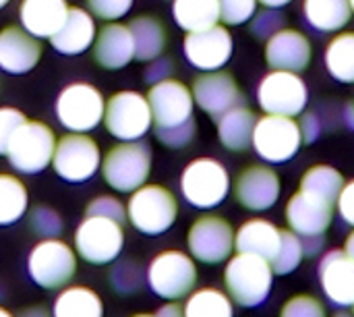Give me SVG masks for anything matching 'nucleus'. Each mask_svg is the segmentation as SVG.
<instances>
[{
    "label": "nucleus",
    "mask_w": 354,
    "mask_h": 317,
    "mask_svg": "<svg viewBox=\"0 0 354 317\" xmlns=\"http://www.w3.org/2000/svg\"><path fill=\"white\" fill-rule=\"evenodd\" d=\"M224 284L228 297L241 307L261 305L274 284V270L266 257L241 253L230 257L224 270Z\"/></svg>",
    "instance_id": "1"
},
{
    "label": "nucleus",
    "mask_w": 354,
    "mask_h": 317,
    "mask_svg": "<svg viewBox=\"0 0 354 317\" xmlns=\"http://www.w3.org/2000/svg\"><path fill=\"white\" fill-rule=\"evenodd\" d=\"M178 216V201L170 189L162 185H143L131 193L127 203V220L143 235L158 237L172 228Z\"/></svg>",
    "instance_id": "2"
},
{
    "label": "nucleus",
    "mask_w": 354,
    "mask_h": 317,
    "mask_svg": "<svg viewBox=\"0 0 354 317\" xmlns=\"http://www.w3.org/2000/svg\"><path fill=\"white\" fill-rule=\"evenodd\" d=\"M151 172V150L141 141H122L102 158V176L118 193H133L143 187Z\"/></svg>",
    "instance_id": "3"
},
{
    "label": "nucleus",
    "mask_w": 354,
    "mask_h": 317,
    "mask_svg": "<svg viewBox=\"0 0 354 317\" xmlns=\"http://www.w3.org/2000/svg\"><path fill=\"white\" fill-rule=\"evenodd\" d=\"M145 278L153 295L166 301H178L193 293L197 284V266L193 255L168 249L149 262Z\"/></svg>",
    "instance_id": "4"
},
{
    "label": "nucleus",
    "mask_w": 354,
    "mask_h": 317,
    "mask_svg": "<svg viewBox=\"0 0 354 317\" xmlns=\"http://www.w3.org/2000/svg\"><path fill=\"white\" fill-rule=\"evenodd\" d=\"M77 272V251L60 239H41L27 257L29 278L44 291L68 287Z\"/></svg>",
    "instance_id": "5"
},
{
    "label": "nucleus",
    "mask_w": 354,
    "mask_h": 317,
    "mask_svg": "<svg viewBox=\"0 0 354 317\" xmlns=\"http://www.w3.org/2000/svg\"><path fill=\"white\" fill-rule=\"evenodd\" d=\"M230 191V176L222 162L214 158H197L189 162L180 176V193L189 206L212 210L220 206Z\"/></svg>",
    "instance_id": "6"
},
{
    "label": "nucleus",
    "mask_w": 354,
    "mask_h": 317,
    "mask_svg": "<svg viewBox=\"0 0 354 317\" xmlns=\"http://www.w3.org/2000/svg\"><path fill=\"white\" fill-rule=\"evenodd\" d=\"M56 143V135L46 123L27 120L15 133L6 150L8 164L12 166L15 172L37 174L52 164Z\"/></svg>",
    "instance_id": "7"
},
{
    "label": "nucleus",
    "mask_w": 354,
    "mask_h": 317,
    "mask_svg": "<svg viewBox=\"0 0 354 317\" xmlns=\"http://www.w3.org/2000/svg\"><path fill=\"white\" fill-rule=\"evenodd\" d=\"M73 245L77 255L93 266H106L118 260L124 247V228L120 222L102 218V216H85L75 230Z\"/></svg>",
    "instance_id": "8"
},
{
    "label": "nucleus",
    "mask_w": 354,
    "mask_h": 317,
    "mask_svg": "<svg viewBox=\"0 0 354 317\" xmlns=\"http://www.w3.org/2000/svg\"><path fill=\"white\" fill-rule=\"evenodd\" d=\"M54 112L58 123L71 133H89L104 123L106 102L97 87L89 83H71L58 93Z\"/></svg>",
    "instance_id": "9"
},
{
    "label": "nucleus",
    "mask_w": 354,
    "mask_h": 317,
    "mask_svg": "<svg viewBox=\"0 0 354 317\" xmlns=\"http://www.w3.org/2000/svg\"><path fill=\"white\" fill-rule=\"evenodd\" d=\"M106 131L120 141H139L153 125L151 106L139 91H118L106 102Z\"/></svg>",
    "instance_id": "10"
},
{
    "label": "nucleus",
    "mask_w": 354,
    "mask_h": 317,
    "mask_svg": "<svg viewBox=\"0 0 354 317\" xmlns=\"http://www.w3.org/2000/svg\"><path fill=\"white\" fill-rule=\"evenodd\" d=\"M257 156L272 164L288 162L303 145L301 125L292 116L266 114L255 123L253 143Z\"/></svg>",
    "instance_id": "11"
},
{
    "label": "nucleus",
    "mask_w": 354,
    "mask_h": 317,
    "mask_svg": "<svg viewBox=\"0 0 354 317\" xmlns=\"http://www.w3.org/2000/svg\"><path fill=\"white\" fill-rule=\"evenodd\" d=\"M52 168L66 183H85L102 168L100 145L85 133H68L56 143Z\"/></svg>",
    "instance_id": "12"
},
{
    "label": "nucleus",
    "mask_w": 354,
    "mask_h": 317,
    "mask_svg": "<svg viewBox=\"0 0 354 317\" xmlns=\"http://www.w3.org/2000/svg\"><path fill=\"white\" fill-rule=\"evenodd\" d=\"M307 100V83L292 71H272L261 79L257 89V102L266 114L295 118L305 110Z\"/></svg>",
    "instance_id": "13"
},
{
    "label": "nucleus",
    "mask_w": 354,
    "mask_h": 317,
    "mask_svg": "<svg viewBox=\"0 0 354 317\" xmlns=\"http://www.w3.org/2000/svg\"><path fill=\"white\" fill-rule=\"evenodd\" d=\"M234 230L228 220L222 216H201L193 222L187 235L189 253L193 260L216 266L232 255L234 249Z\"/></svg>",
    "instance_id": "14"
},
{
    "label": "nucleus",
    "mask_w": 354,
    "mask_h": 317,
    "mask_svg": "<svg viewBox=\"0 0 354 317\" xmlns=\"http://www.w3.org/2000/svg\"><path fill=\"white\" fill-rule=\"evenodd\" d=\"M232 35L226 27L214 25L201 31H191L185 37L183 50L187 60L205 73L220 71L232 56Z\"/></svg>",
    "instance_id": "15"
},
{
    "label": "nucleus",
    "mask_w": 354,
    "mask_h": 317,
    "mask_svg": "<svg viewBox=\"0 0 354 317\" xmlns=\"http://www.w3.org/2000/svg\"><path fill=\"white\" fill-rule=\"evenodd\" d=\"M147 102L151 106L156 127H174L193 118V91L176 79L153 83L147 93Z\"/></svg>",
    "instance_id": "16"
},
{
    "label": "nucleus",
    "mask_w": 354,
    "mask_h": 317,
    "mask_svg": "<svg viewBox=\"0 0 354 317\" xmlns=\"http://www.w3.org/2000/svg\"><path fill=\"white\" fill-rule=\"evenodd\" d=\"M280 179L270 166H247L234 181L236 201L253 212H266L280 199Z\"/></svg>",
    "instance_id": "17"
},
{
    "label": "nucleus",
    "mask_w": 354,
    "mask_h": 317,
    "mask_svg": "<svg viewBox=\"0 0 354 317\" xmlns=\"http://www.w3.org/2000/svg\"><path fill=\"white\" fill-rule=\"evenodd\" d=\"M191 91L195 104L214 118H220L222 114H226L228 110L236 108L243 102L239 83L230 73H218V71L205 73L195 79Z\"/></svg>",
    "instance_id": "18"
},
{
    "label": "nucleus",
    "mask_w": 354,
    "mask_h": 317,
    "mask_svg": "<svg viewBox=\"0 0 354 317\" xmlns=\"http://www.w3.org/2000/svg\"><path fill=\"white\" fill-rule=\"evenodd\" d=\"M334 218V203H328L311 193L299 191L288 199L286 222L299 237L324 235Z\"/></svg>",
    "instance_id": "19"
},
{
    "label": "nucleus",
    "mask_w": 354,
    "mask_h": 317,
    "mask_svg": "<svg viewBox=\"0 0 354 317\" xmlns=\"http://www.w3.org/2000/svg\"><path fill=\"white\" fill-rule=\"evenodd\" d=\"M319 282L324 295L336 307L354 305V260L346 251H330L319 264Z\"/></svg>",
    "instance_id": "20"
},
{
    "label": "nucleus",
    "mask_w": 354,
    "mask_h": 317,
    "mask_svg": "<svg viewBox=\"0 0 354 317\" xmlns=\"http://www.w3.org/2000/svg\"><path fill=\"white\" fill-rule=\"evenodd\" d=\"M311 42L297 29H280L266 44V60L274 71L301 73L311 62Z\"/></svg>",
    "instance_id": "21"
},
{
    "label": "nucleus",
    "mask_w": 354,
    "mask_h": 317,
    "mask_svg": "<svg viewBox=\"0 0 354 317\" xmlns=\"http://www.w3.org/2000/svg\"><path fill=\"white\" fill-rule=\"evenodd\" d=\"M41 56L37 37L19 27H4L0 31V69L10 75L29 73Z\"/></svg>",
    "instance_id": "22"
},
{
    "label": "nucleus",
    "mask_w": 354,
    "mask_h": 317,
    "mask_svg": "<svg viewBox=\"0 0 354 317\" xmlns=\"http://www.w3.org/2000/svg\"><path fill=\"white\" fill-rule=\"evenodd\" d=\"M93 58L100 66L116 71L135 58V42L129 25L108 23L100 29L93 42Z\"/></svg>",
    "instance_id": "23"
},
{
    "label": "nucleus",
    "mask_w": 354,
    "mask_h": 317,
    "mask_svg": "<svg viewBox=\"0 0 354 317\" xmlns=\"http://www.w3.org/2000/svg\"><path fill=\"white\" fill-rule=\"evenodd\" d=\"M68 15L66 0H21L19 19L27 33L37 39H50Z\"/></svg>",
    "instance_id": "24"
},
{
    "label": "nucleus",
    "mask_w": 354,
    "mask_h": 317,
    "mask_svg": "<svg viewBox=\"0 0 354 317\" xmlns=\"http://www.w3.org/2000/svg\"><path fill=\"white\" fill-rule=\"evenodd\" d=\"M95 42V23L85 8H68V15L60 29L50 37V44L56 52L75 56L85 52Z\"/></svg>",
    "instance_id": "25"
},
{
    "label": "nucleus",
    "mask_w": 354,
    "mask_h": 317,
    "mask_svg": "<svg viewBox=\"0 0 354 317\" xmlns=\"http://www.w3.org/2000/svg\"><path fill=\"white\" fill-rule=\"evenodd\" d=\"M282 228L263 218L247 220L234 235V247L241 253H253L272 262L280 249Z\"/></svg>",
    "instance_id": "26"
},
{
    "label": "nucleus",
    "mask_w": 354,
    "mask_h": 317,
    "mask_svg": "<svg viewBox=\"0 0 354 317\" xmlns=\"http://www.w3.org/2000/svg\"><path fill=\"white\" fill-rule=\"evenodd\" d=\"M52 317H104V303L89 287H64L52 303Z\"/></svg>",
    "instance_id": "27"
},
{
    "label": "nucleus",
    "mask_w": 354,
    "mask_h": 317,
    "mask_svg": "<svg viewBox=\"0 0 354 317\" xmlns=\"http://www.w3.org/2000/svg\"><path fill=\"white\" fill-rule=\"evenodd\" d=\"M255 123H257L255 114L245 106H236L228 110L218 118L220 143L232 152H245L253 143Z\"/></svg>",
    "instance_id": "28"
},
{
    "label": "nucleus",
    "mask_w": 354,
    "mask_h": 317,
    "mask_svg": "<svg viewBox=\"0 0 354 317\" xmlns=\"http://www.w3.org/2000/svg\"><path fill=\"white\" fill-rule=\"evenodd\" d=\"M135 42V58L139 60H153L162 56L166 48V27L158 17L141 15L131 21L129 25Z\"/></svg>",
    "instance_id": "29"
},
{
    "label": "nucleus",
    "mask_w": 354,
    "mask_h": 317,
    "mask_svg": "<svg viewBox=\"0 0 354 317\" xmlns=\"http://www.w3.org/2000/svg\"><path fill=\"white\" fill-rule=\"evenodd\" d=\"M303 12L313 29L332 33L351 21L353 8L351 0H305Z\"/></svg>",
    "instance_id": "30"
},
{
    "label": "nucleus",
    "mask_w": 354,
    "mask_h": 317,
    "mask_svg": "<svg viewBox=\"0 0 354 317\" xmlns=\"http://www.w3.org/2000/svg\"><path fill=\"white\" fill-rule=\"evenodd\" d=\"M172 17L187 33L201 31L220 23L218 0H172Z\"/></svg>",
    "instance_id": "31"
},
{
    "label": "nucleus",
    "mask_w": 354,
    "mask_h": 317,
    "mask_svg": "<svg viewBox=\"0 0 354 317\" xmlns=\"http://www.w3.org/2000/svg\"><path fill=\"white\" fill-rule=\"evenodd\" d=\"M234 301L220 289H197L183 305L185 317H234Z\"/></svg>",
    "instance_id": "32"
},
{
    "label": "nucleus",
    "mask_w": 354,
    "mask_h": 317,
    "mask_svg": "<svg viewBox=\"0 0 354 317\" xmlns=\"http://www.w3.org/2000/svg\"><path fill=\"white\" fill-rule=\"evenodd\" d=\"M29 208L27 187L15 174L0 172V226L19 222Z\"/></svg>",
    "instance_id": "33"
},
{
    "label": "nucleus",
    "mask_w": 354,
    "mask_h": 317,
    "mask_svg": "<svg viewBox=\"0 0 354 317\" xmlns=\"http://www.w3.org/2000/svg\"><path fill=\"white\" fill-rule=\"evenodd\" d=\"M342 187H344V179L336 168H332L328 164H317V166H311L303 174L299 191L311 193V195L336 206Z\"/></svg>",
    "instance_id": "34"
},
{
    "label": "nucleus",
    "mask_w": 354,
    "mask_h": 317,
    "mask_svg": "<svg viewBox=\"0 0 354 317\" xmlns=\"http://www.w3.org/2000/svg\"><path fill=\"white\" fill-rule=\"evenodd\" d=\"M326 66L340 83H354V31L338 33L326 48Z\"/></svg>",
    "instance_id": "35"
},
{
    "label": "nucleus",
    "mask_w": 354,
    "mask_h": 317,
    "mask_svg": "<svg viewBox=\"0 0 354 317\" xmlns=\"http://www.w3.org/2000/svg\"><path fill=\"white\" fill-rule=\"evenodd\" d=\"M303 257H305V251H303V241H301V237H299L297 233H292V230H282L280 249H278L276 257L270 262L274 274H278V276L292 274V272L301 266Z\"/></svg>",
    "instance_id": "36"
},
{
    "label": "nucleus",
    "mask_w": 354,
    "mask_h": 317,
    "mask_svg": "<svg viewBox=\"0 0 354 317\" xmlns=\"http://www.w3.org/2000/svg\"><path fill=\"white\" fill-rule=\"evenodd\" d=\"M29 228L39 239H58L64 230L60 214L50 206H35L29 212Z\"/></svg>",
    "instance_id": "37"
},
{
    "label": "nucleus",
    "mask_w": 354,
    "mask_h": 317,
    "mask_svg": "<svg viewBox=\"0 0 354 317\" xmlns=\"http://www.w3.org/2000/svg\"><path fill=\"white\" fill-rule=\"evenodd\" d=\"M108 280H110V284H112V289L116 293H120V295H133V293L139 291L143 276H141L139 264L127 260V262H118L110 270V278Z\"/></svg>",
    "instance_id": "38"
},
{
    "label": "nucleus",
    "mask_w": 354,
    "mask_h": 317,
    "mask_svg": "<svg viewBox=\"0 0 354 317\" xmlns=\"http://www.w3.org/2000/svg\"><path fill=\"white\" fill-rule=\"evenodd\" d=\"M197 133V125L193 118H189L187 123L174 125V127H156V137L160 139L162 145L172 147V150H180L185 145H189L193 141Z\"/></svg>",
    "instance_id": "39"
},
{
    "label": "nucleus",
    "mask_w": 354,
    "mask_h": 317,
    "mask_svg": "<svg viewBox=\"0 0 354 317\" xmlns=\"http://www.w3.org/2000/svg\"><path fill=\"white\" fill-rule=\"evenodd\" d=\"M259 0H218L220 4V21L226 25L247 23L257 8Z\"/></svg>",
    "instance_id": "40"
},
{
    "label": "nucleus",
    "mask_w": 354,
    "mask_h": 317,
    "mask_svg": "<svg viewBox=\"0 0 354 317\" xmlns=\"http://www.w3.org/2000/svg\"><path fill=\"white\" fill-rule=\"evenodd\" d=\"M85 216H102V218H110L122 224L127 222V206L112 195H100L87 203Z\"/></svg>",
    "instance_id": "41"
},
{
    "label": "nucleus",
    "mask_w": 354,
    "mask_h": 317,
    "mask_svg": "<svg viewBox=\"0 0 354 317\" xmlns=\"http://www.w3.org/2000/svg\"><path fill=\"white\" fill-rule=\"evenodd\" d=\"M280 317H328L319 299L311 295H297L288 299L280 311Z\"/></svg>",
    "instance_id": "42"
},
{
    "label": "nucleus",
    "mask_w": 354,
    "mask_h": 317,
    "mask_svg": "<svg viewBox=\"0 0 354 317\" xmlns=\"http://www.w3.org/2000/svg\"><path fill=\"white\" fill-rule=\"evenodd\" d=\"M23 123H27V118L21 110L10 106L0 108V156H6L8 145Z\"/></svg>",
    "instance_id": "43"
},
{
    "label": "nucleus",
    "mask_w": 354,
    "mask_h": 317,
    "mask_svg": "<svg viewBox=\"0 0 354 317\" xmlns=\"http://www.w3.org/2000/svg\"><path fill=\"white\" fill-rule=\"evenodd\" d=\"M282 25H284V15L278 8H266L253 17L251 33L261 39H270L274 33H278L282 29Z\"/></svg>",
    "instance_id": "44"
},
{
    "label": "nucleus",
    "mask_w": 354,
    "mask_h": 317,
    "mask_svg": "<svg viewBox=\"0 0 354 317\" xmlns=\"http://www.w3.org/2000/svg\"><path fill=\"white\" fill-rule=\"evenodd\" d=\"M87 6L100 19L116 21V19L124 17L131 10L133 0H87Z\"/></svg>",
    "instance_id": "45"
},
{
    "label": "nucleus",
    "mask_w": 354,
    "mask_h": 317,
    "mask_svg": "<svg viewBox=\"0 0 354 317\" xmlns=\"http://www.w3.org/2000/svg\"><path fill=\"white\" fill-rule=\"evenodd\" d=\"M336 206H338V214L342 216V220L346 224L354 226V181L344 183V187H342V191L338 195Z\"/></svg>",
    "instance_id": "46"
},
{
    "label": "nucleus",
    "mask_w": 354,
    "mask_h": 317,
    "mask_svg": "<svg viewBox=\"0 0 354 317\" xmlns=\"http://www.w3.org/2000/svg\"><path fill=\"white\" fill-rule=\"evenodd\" d=\"M172 69H174V62H172L170 58L158 56V58H153L151 64L147 66V71H145V81L153 85V83H160V81H164V79H170L168 75L172 73Z\"/></svg>",
    "instance_id": "47"
},
{
    "label": "nucleus",
    "mask_w": 354,
    "mask_h": 317,
    "mask_svg": "<svg viewBox=\"0 0 354 317\" xmlns=\"http://www.w3.org/2000/svg\"><path fill=\"white\" fill-rule=\"evenodd\" d=\"M301 125V133H303V141L305 143H313L319 135H322V120L315 114H305V118L299 123Z\"/></svg>",
    "instance_id": "48"
},
{
    "label": "nucleus",
    "mask_w": 354,
    "mask_h": 317,
    "mask_svg": "<svg viewBox=\"0 0 354 317\" xmlns=\"http://www.w3.org/2000/svg\"><path fill=\"white\" fill-rule=\"evenodd\" d=\"M303 241V251H305V257H315L322 253L324 245H326V239L324 235H315V237H301Z\"/></svg>",
    "instance_id": "49"
},
{
    "label": "nucleus",
    "mask_w": 354,
    "mask_h": 317,
    "mask_svg": "<svg viewBox=\"0 0 354 317\" xmlns=\"http://www.w3.org/2000/svg\"><path fill=\"white\" fill-rule=\"evenodd\" d=\"M156 317H185V309H183V305H178L176 301H170L168 305H162V307L158 309Z\"/></svg>",
    "instance_id": "50"
},
{
    "label": "nucleus",
    "mask_w": 354,
    "mask_h": 317,
    "mask_svg": "<svg viewBox=\"0 0 354 317\" xmlns=\"http://www.w3.org/2000/svg\"><path fill=\"white\" fill-rule=\"evenodd\" d=\"M19 317H52V311H48L46 307H41V305H33V307H27V309H23Z\"/></svg>",
    "instance_id": "51"
},
{
    "label": "nucleus",
    "mask_w": 354,
    "mask_h": 317,
    "mask_svg": "<svg viewBox=\"0 0 354 317\" xmlns=\"http://www.w3.org/2000/svg\"><path fill=\"white\" fill-rule=\"evenodd\" d=\"M342 120L346 123V127H348L351 131H354V104L353 102L344 106V110H342Z\"/></svg>",
    "instance_id": "52"
},
{
    "label": "nucleus",
    "mask_w": 354,
    "mask_h": 317,
    "mask_svg": "<svg viewBox=\"0 0 354 317\" xmlns=\"http://www.w3.org/2000/svg\"><path fill=\"white\" fill-rule=\"evenodd\" d=\"M263 6H268V8H280V6H286L288 2H292V0H259Z\"/></svg>",
    "instance_id": "53"
},
{
    "label": "nucleus",
    "mask_w": 354,
    "mask_h": 317,
    "mask_svg": "<svg viewBox=\"0 0 354 317\" xmlns=\"http://www.w3.org/2000/svg\"><path fill=\"white\" fill-rule=\"evenodd\" d=\"M344 251H346V253H348V255H351V257L354 260V230L351 233V235H348V237H346V243H344Z\"/></svg>",
    "instance_id": "54"
},
{
    "label": "nucleus",
    "mask_w": 354,
    "mask_h": 317,
    "mask_svg": "<svg viewBox=\"0 0 354 317\" xmlns=\"http://www.w3.org/2000/svg\"><path fill=\"white\" fill-rule=\"evenodd\" d=\"M0 317H15V316H12V314H10L8 309H4V307L0 305Z\"/></svg>",
    "instance_id": "55"
},
{
    "label": "nucleus",
    "mask_w": 354,
    "mask_h": 317,
    "mask_svg": "<svg viewBox=\"0 0 354 317\" xmlns=\"http://www.w3.org/2000/svg\"><path fill=\"white\" fill-rule=\"evenodd\" d=\"M334 317H354L353 314H348V311H340V314H336Z\"/></svg>",
    "instance_id": "56"
},
{
    "label": "nucleus",
    "mask_w": 354,
    "mask_h": 317,
    "mask_svg": "<svg viewBox=\"0 0 354 317\" xmlns=\"http://www.w3.org/2000/svg\"><path fill=\"white\" fill-rule=\"evenodd\" d=\"M131 317H156V316H151V314H135V316H131Z\"/></svg>",
    "instance_id": "57"
},
{
    "label": "nucleus",
    "mask_w": 354,
    "mask_h": 317,
    "mask_svg": "<svg viewBox=\"0 0 354 317\" xmlns=\"http://www.w3.org/2000/svg\"><path fill=\"white\" fill-rule=\"evenodd\" d=\"M8 2H10V0H0V8H4V6H6Z\"/></svg>",
    "instance_id": "58"
},
{
    "label": "nucleus",
    "mask_w": 354,
    "mask_h": 317,
    "mask_svg": "<svg viewBox=\"0 0 354 317\" xmlns=\"http://www.w3.org/2000/svg\"><path fill=\"white\" fill-rule=\"evenodd\" d=\"M351 8H353V12H354V0H351Z\"/></svg>",
    "instance_id": "59"
},
{
    "label": "nucleus",
    "mask_w": 354,
    "mask_h": 317,
    "mask_svg": "<svg viewBox=\"0 0 354 317\" xmlns=\"http://www.w3.org/2000/svg\"><path fill=\"white\" fill-rule=\"evenodd\" d=\"M353 307H354V305H353Z\"/></svg>",
    "instance_id": "60"
}]
</instances>
